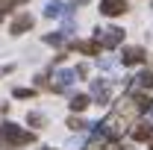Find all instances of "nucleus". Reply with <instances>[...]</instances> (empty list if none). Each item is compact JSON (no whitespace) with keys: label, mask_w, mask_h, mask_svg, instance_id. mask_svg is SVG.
Returning a JSON list of instances; mask_svg holds the SVG:
<instances>
[{"label":"nucleus","mask_w":153,"mask_h":150,"mask_svg":"<svg viewBox=\"0 0 153 150\" xmlns=\"http://www.w3.org/2000/svg\"><path fill=\"white\" fill-rule=\"evenodd\" d=\"M12 6H15V0H0V21H3L6 12H12Z\"/></svg>","instance_id":"nucleus-16"},{"label":"nucleus","mask_w":153,"mask_h":150,"mask_svg":"<svg viewBox=\"0 0 153 150\" xmlns=\"http://www.w3.org/2000/svg\"><path fill=\"white\" fill-rule=\"evenodd\" d=\"M65 12H68V6L62 0H50L44 6V18H65Z\"/></svg>","instance_id":"nucleus-8"},{"label":"nucleus","mask_w":153,"mask_h":150,"mask_svg":"<svg viewBox=\"0 0 153 150\" xmlns=\"http://www.w3.org/2000/svg\"><path fill=\"white\" fill-rule=\"evenodd\" d=\"M44 41H47V44H62V41H65V33H47Z\"/></svg>","instance_id":"nucleus-15"},{"label":"nucleus","mask_w":153,"mask_h":150,"mask_svg":"<svg viewBox=\"0 0 153 150\" xmlns=\"http://www.w3.org/2000/svg\"><path fill=\"white\" fill-rule=\"evenodd\" d=\"M141 112V106L135 103V97H127V100H118V106L112 109V115L106 118V130L109 135H118V132L124 130L127 124H133L135 127V118Z\"/></svg>","instance_id":"nucleus-1"},{"label":"nucleus","mask_w":153,"mask_h":150,"mask_svg":"<svg viewBox=\"0 0 153 150\" xmlns=\"http://www.w3.org/2000/svg\"><path fill=\"white\" fill-rule=\"evenodd\" d=\"M144 59H147L144 47H124V53H121V62L124 65H141Z\"/></svg>","instance_id":"nucleus-6"},{"label":"nucleus","mask_w":153,"mask_h":150,"mask_svg":"<svg viewBox=\"0 0 153 150\" xmlns=\"http://www.w3.org/2000/svg\"><path fill=\"white\" fill-rule=\"evenodd\" d=\"M97 41H100V47H118L121 41H124V30L121 27H106V30H97Z\"/></svg>","instance_id":"nucleus-3"},{"label":"nucleus","mask_w":153,"mask_h":150,"mask_svg":"<svg viewBox=\"0 0 153 150\" xmlns=\"http://www.w3.org/2000/svg\"><path fill=\"white\" fill-rule=\"evenodd\" d=\"M130 6H127V0H100V12L103 15H109V18H118V15H124Z\"/></svg>","instance_id":"nucleus-4"},{"label":"nucleus","mask_w":153,"mask_h":150,"mask_svg":"<svg viewBox=\"0 0 153 150\" xmlns=\"http://www.w3.org/2000/svg\"><path fill=\"white\" fill-rule=\"evenodd\" d=\"M33 24H36V21H33V15H30V12H21L18 18L12 21V27H9V33H12V36H24L27 30H33Z\"/></svg>","instance_id":"nucleus-5"},{"label":"nucleus","mask_w":153,"mask_h":150,"mask_svg":"<svg viewBox=\"0 0 153 150\" xmlns=\"http://www.w3.org/2000/svg\"><path fill=\"white\" fill-rule=\"evenodd\" d=\"M44 150H50V147H44Z\"/></svg>","instance_id":"nucleus-22"},{"label":"nucleus","mask_w":153,"mask_h":150,"mask_svg":"<svg viewBox=\"0 0 153 150\" xmlns=\"http://www.w3.org/2000/svg\"><path fill=\"white\" fill-rule=\"evenodd\" d=\"M71 3H74V6H85L88 0H71Z\"/></svg>","instance_id":"nucleus-19"},{"label":"nucleus","mask_w":153,"mask_h":150,"mask_svg":"<svg viewBox=\"0 0 153 150\" xmlns=\"http://www.w3.org/2000/svg\"><path fill=\"white\" fill-rule=\"evenodd\" d=\"M133 138H135V141H150V138H153V127H150V124H135Z\"/></svg>","instance_id":"nucleus-11"},{"label":"nucleus","mask_w":153,"mask_h":150,"mask_svg":"<svg viewBox=\"0 0 153 150\" xmlns=\"http://www.w3.org/2000/svg\"><path fill=\"white\" fill-rule=\"evenodd\" d=\"M74 74H76V76H85L88 71H85V65H76V68H74Z\"/></svg>","instance_id":"nucleus-18"},{"label":"nucleus","mask_w":153,"mask_h":150,"mask_svg":"<svg viewBox=\"0 0 153 150\" xmlns=\"http://www.w3.org/2000/svg\"><path fill=\"white\" fill-rule=\"evenodd\" d=\"M68 127H71V130H88V127H91V124H85V121H82V118H68Z\"/></svg>","instance_id":"nucleus-13"},{"label":"nucleus","mask_w":153,"mask_h":150,"mask_svg":"<svg viewBox=\"0 0 153 150\" xmlns=\"http://www.w3.org/2000/svg\"><path fill=\"white\" fill-rule=\"evenodd\" d=\"M27 124H30V127H44V115L30 112V115H27Z\"/></svg>","instance_id":"nucleus-14"},{"label":"nucleus","mask_w":153,"mask_h":150,"mask_svg":"<svg viewBox=\"0 0 153 150\" xmlns=\"http://www.w3.org/2000/svg\"><path fill=\"white\" fill-rule=\"evenodd\" d=\"M79 53H85V56H100V41L97 38H88V41H76L74 44Z\"/></svg>","instance_id":"nucleus-9"},{"label":"nucleus","mask_w":153,"mask_h":150,"mask_svg":"<svg viewBox=\"0 0 153 150\" xmlns=\"http://www.w3.org/2000/svg\"><path fill=\"white\" fill-rule=\"evenodd\" d=\"M91 97H94L97 103H106V100H109V85H106L103 79H94V82H91Z\"/></svg>","instance_id":"nucleus-10"},{"label":"nucleus","mask_w":153,"mask_h":150,"mask_svg":"<svg viewBox=\"0 0 153 150\" xmlns=\"http://www.w3.org/2000/svg\"><path fill=\"white\" fill-rule=\"evenodd\" d=\"M100 150H112V147H100Z\"/></svg>","instance_id":"nucleus-20"},{"label":"nucleus","mask_w":153,"mask_h":150,"mask_svg":"<svg viewBox=\"0 0 153 150\" xmlns=\"http://www.w3.org/2000/svg\"><path fill=\"white\" fill-rule=\"evenodd\" d=\"M150 115H153V106H150Z\"/></svg>","instance_id":"nucleus-21"},{"label":"nucleus","mask_w":153,"mask_h":150,"mask_svg":"<svg viewBox=\"0 0 153 150\" xmlns=\"http://www.w3.org/2000/svg\"><path fill=\"white\" fill-rule=\"evenodd\" d=\"M74 76H76L74 71H56V74H53V79H56V82H53V91H65V88L74 82Z\"/></svg>","instance_id":"nucleus-7"},{"label":"nucleus","mask_w":153,"mask_h":150,"mask_svg":"<svg viewBox=\"0 0 153 150\" xmlns=\"http://www.w3.org/2000/svg\"><path fill=\"white\" fill-rule=\"evenodd\" d=\"M36 135L27 130H21L18 124H12V121H6L3 127H0V144L6 141V144H12V147H21V144H30Z\"/></svg>","instance_id":"nucleus-2"},{"label":"nucleus","mask_w":153,"mask_h":150,"mask_svg":"<svg viewBox=\"0 0 153 150\" xmlns=\"http://www.w3.org/2000/svg\"><path fill=\"white\" fill-rule=\"evenodd\" d=\"M12 94H15L18 100H27V97H33V94H36V91H33V88H15V91H12Z\"/></svg>","instance_id":"nucleus-17"},{"label":"nucleus","mask_w":153,"mask_h":150,"mask_svg":"<svg viewBox=\"0 0 153 150\" xmlns=\"http://www.w3.org/2000/svg\"><path fill=\"white\" fill-rule=\"evenodd\" d=\"M88 103H91V97H88V94H74V97H71V109H74V112H82Z\"/></svg>","instance_id":"nucleus-12"}]
</instances>
